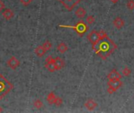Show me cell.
Wrapping results in <instances>:
<instances>
[{"label": "cell", "instance_id": "6da1fadb", "mask_svg": "<svg viewBox=\"0 0 134 113\" xmlns=\"http://www.w3.org/2000/svg\"><path fill=\"white\" fill-rule=\"evenodd\" d=\"M92 48L97 56L101 57L103 60H106L117 49V45L113 40L107 36L106 38L99 40V42Z\"/></svg>", "mask_w": 134, "mask_h": 113}, {"label": "cell", "instance_id": "7a4b0ae2", "mask_svg": "<svg viewBox=\"0 0 134 113\" xmlns=\"http://www.w3.org/2000/svg\"><path fill=\"white\" fill-rule=\"evenodd\" d=\"M13 88V84L0 74V100L8 94Z\"/></svg>", "mask_w": 134, "mask_h": 113}, {"label": "cell", "instance_id": "3957f363", "mask_svg": "<svg viewBox=\"0 0 134 113\" xmlns=\"http://www.w3.org/2000/svg\"><path fill=\"white\" fill-rule=\"evenodd\" d=\"M60 27L74 29L79 36H82L89 30V26L82 20H80L75 25H60Z\"/></svg>", "mask_w": 134, "mask_h": 113}, {"label": "cell", "instance_id": "277c9868", "mask_svg": "<svg viewBox=\"0 0 134 113\" xmlns=\"http://www.w3.org/2000/svg\"><path fill=\"white\" fill-rule=\"evenodd\" d=\"M68 11H71L82 0H58Z\"/></svg>", "mask_w": 134, "mask_h": 113}, {"label": "cell", "instance_id": "5b68a950", "mask_svg": "<svg viewBox=\"0 0 134 113\" xmlns=\"http://www.w3.org/2000/svg\"><path fill=\"white\" fill-rule=\"evenodd\" d=\"M87 38H88V40L90 41V42L92 44V47H93L100 40L98 31H97L95 30H93L91 32H90Z\"/></svg>", "mask_w": 134, "mask_h": 113}, {"label": "cell", "instance_id": "8992f818", "mask_svg": "<svg viewBox=\"0 0 134 113\" xmlns=\"http://www.w3.org/2000/svg\"><path fill=\"white\" fill-rule=\"evenodd\" d=\"M45 67L49 72H54L56 71V67H55V64H54V58H53L51 56H49L48 57H46Z\"/></svg>", "mask_w": 134, "mask_h": 113}, {"label": "cell", "instance_id": "52a82bcc", "mask_svg": "<svg viewBox=\"0 0 134 113\" xmlns=\"http://www.w3.org/2000/svg\"><path fill=\"white\" fill-rule=\"evenodd\" d=\"M7 65L13 70H16L19 66H20V61L15 57H11L8 61H7Z\"/></svg>", "mask_w": 134, "mask_h": 113}, {"label": "cell", "instance_id": "ba28073f", "mask_svg": "<svg viewBox=\"0 0 134 113\" xmlns=\"http://www.w3.org/2000/svg\"><path fill=\"white\" fill-rule=\"evenodd\" d=\"M108 86H111L115 90H119L122 86V82L121 79H115V80H109L108 83Z\"/></svg>", "mask_w": 134, "mask_h": 113}, {"label": "cell", "instance_id": "9c48e42d", "mask_svg": "<svg viewBox=\"0 0 134 113\" xmlns=\"http://www.w3.org/2000/svg\"><path fill=\"white\" fill-rule=\"evenodd\" d=\"M84 105H85V107H86L88 110L93 111V110H94V109L97 107V103L94 100H93V99H88V100L85 102Z\"/></svg>", "mask_w": 134, "mask_h": 113}, {"label": "cell", "instance_id": "30bf717a", "mask_svg": "<svg viewBox=\"0 0 134 113\" xmlns=\"http://www.w3.org/2000/svg\"><path fill=\"white\" fill-rule=\"evenodd\" d=\"M2 17H4V19H5L6 20H11L14 16L13 11L10 9H4L3 11L2 12Z\"/></svg>", "mask_w": 134, "mask_h": 113}, {"label": "cell", "instance_id": "8fae6325", "mask_svg": "<svg viewBox=\"0 0 134 113\" xmlns=\"http://www.w3.org/2000/svg\"><path fill=\"white\" fill-rule=\"evenodd\" d=\"M108 80H115V79H121L122 76L119 74L118 71L115 69H113L108 75Z\"/></svg>", "mask_w": 134, "mask_h": 113}, {"label": "cell", "instance_id": "7c38bea8", "mask_svg": "<svg viewBox=\"0 0 134 113\" xmlns=\"http://www.w3.org/2000/svg\"><path fill=\"white\" fill-rule=\"evenodd\" d=\"M113 24L114 26L117 28V29H121L124 27V24H125V22L123 20L122 18L119 17H117L114 19L113 20Z\"/></svg>", "mask_w": 134, "mask_h": 113}, {"label": "cell", "instance_id": "4fadbf2b", "mask_svg": "<svg viewBox=\"0 0 134 113\" xmlns=\"http://www.w3.org/2000/svg\"><path fill=\"white\" fill-rule=\"evenodd\" d=\"M54 64H55L56 70H60V69H62V68L64 67V65H65L64 61L62 58L59 57L54 58Z\"/></svg>", "mask_w": 134, "mask_h": 113}, {"label": "cell", "instance_id": "5bb4252c", "mask_svg": "<svg viewBox=\"0 0 134 113\" xmlns=\"http://www.w3.org/2000/svg\"><path fill=\"white\" fill-rule=\"evenodd\" d=\"M46 50L43 48L42 46H38L35 48V54L38 57H42L45 54H46Z\"/></svg>", "mask_w": 134, "mask_h": 113}, {"label": "cell", "instance_id": "9a60e30c", "mask_svg": "<svg viewBox=\"0 0 134 113\" xmlns=\"http://www.w3.org/2000/svg\"><path fill=\"white\" fill-rule=\"evenodd\" d=\"M75 15L78 18H80V19H82L83 17H85L86 14V11L85 9H83L82 7H79L76 10H75Z\"/></svg>", "mask_w": 134, "mask_h": 113}, {"label": "cell", "instance_id": "2e32d148", "mask_svg": "<svg viewBox=\"0 0 134 113\" xmlns=\"http://www.w3.org/2000/svg\"><path fill=\"white\" fill-rule=\"evenodd\" d=\"M56 99H57V96L53 92L49 93L48 94L47 98H46V101H47L49 105H54L55 101H56Z\"/></svg>", "mask_w": 134, "mask_h": 113}, {"label": "cell", "instance_id": "e0dca14e", "mask_svg": "<svg viewBox=\"0 0 134 113\" xmlns=\"http://www.w3.org/2000/svg\"><path fill=\"white\" fill-rule=\"evenodd\" d=\"M68 46H67V44L65 42H60L57 46V50H58V52L60 53H62V54L64 53H66L68 51Z\"/></svg>", "mask_w": 134, "mask_h": 113}, {"label": "cell", "instance_id": "ac0fdd59", "mask_svg": "<svg viewBox=\"0 0 134 113\" xmlns=\"http://www.w3.org/2000/svg\"><path fill=\"white\" fill-rule=\"evenodd\" d=\"M33 105H34V107H35V109H42V106H43V103L42 102V101H41V100L38 99V100H35V101H34Z\"/></svg>", "mask_w": 134, "mask_h": 113}, {"label": "cell", "instance_id": "d6986e66", "mask_svg": "<svg viewBox=\"0 0 134 113\" xmlns=\"http://www.w3.org/2000/svg\"><path fill=\"white\" fill-rule=\"evenodd\" d=\"M42 46L43 48L46 50V51H48V50H49L52 48V43H51L49 41H46Z\"/></svg>", "mask_w": 134, "mask_h": 113}, {"label": "cell", "instance_id": "ffe728a7", "mask_svg": "<svg viewBox=\"0 0 134 113\" xmlns=\"http://www.w3.org/2000/svg\"><path fill=\"white\" fill-rule=\"evenodd\" d=\"M94 22H95V18H94L93 16L90 15V16H88V17H86V23H87L88 24H93Z\"/></svg>", "mask_w": 134, "mask_h": 113}, {"label": "cell", "instance_id": "44dd1931", "mask_svg": "<svg viewBox=\"0 0 134 113\" xmlns=\"http://www.w3.org/2000/svg\"><path fill=\"white\" fill-rule=\"evenodd\" d=\"M122 74H123L125 76H130V74H131V70H130V68H129L128 67H125V68L122 69Z\"/></svg>", "mask_w": 134, "mask_h": 113}, {"label": "cell", "instance_id": "7402d4cb", "mask_svg": "<svg viewBox=\"0 0 134 113\" xmlns=\"http://www.w3.org/2000/svg\"><path fill=\"white\" fill-rule=\"evenodd\" d=\"M126 7L130 10H133L134 9V1L133 0H130L126 3Z\"/></svg>", "mask_w": 134, "mask_h": 113}, {"label": "cell", "instance_id": "603a6c76", "mask_svg": "<svg viewBox=\"0 0 134 113\" xmlns=\"http://www.w3.org/2000/svg\"><path fill=\"white\" fill-rule=\"evenodd\" d=\"M62 104H63V100H62V98H59V97H57V99H56V101H55V105L56 106H58V107H60V106H61L62 105Z\"/></svg>", "mask_w": 134, "mask_h": 113}, {"label": "cell", "instance_id": "cb8c5ba5", "mask_svg": "<svg viewBox=\"0 0 134 113\" xmlns=\"http://www.w3.org/2000/svg\"><path fill=\"white\" fill-rule=\"evenodd\" d=\"M98 34H99L100 40V39H104V38H106V37L108 36L107 33H106L104 31H98Z\"/></svg>", "mask_w": 134, "mask_h": 113}, {"label": "cell", "instance_id": "d4e9b609", "mask_svg": "<svg viewBox=\"0 0 134 113\" xmlns=\"http://www.w3.org/2000/svg\"><path fill=\"white\" fill-rule=\"evenodd\" d=\"M32 1H33V0H20V3H21L22 5H24V6H28L29 4H31Z\"/></svg>", "mask_w": 134, "mask_h": 113}, {"label": "cell", "instance_id": "484cf974", "mask_svg": "<svg viewBox=\"0 0 134 113\" xmlns=\"http://www.w3.org/2000/svg\"><path fill=\"white\" fill-rule=\"evenodd\" d=\"M115 91H116V90H115L114 88H112L111 86H108V93L109 94H114Z\"/></svg>", "mask_w": 134, "mask_h": 113}, {"label": "cell", "instance_id": "4316f807", "mask_svg": "<svg viewBox=\"0 0 134 113\" xmlns=\"http://www.w3.org/2000/svg\"><path fill=\"white\" fill-rule=\"evenodd\" d=\"M5 4H4V2L2 1V0H0V12H2L3 11V9H5Z\"/></svg>", "mask_w": 134, "mask_h": 113}, {"label": "cell", "instance_id": "83f0119b", "mask_svg": "<svg viewBox=\"0 0 134 113\" xmlns=\"http://www.w3.org/2000/svg\"><path fill=\"white\" fill-rule=\"evenodd\" d=\"M119 1V0H111V2L112 3H117Z\"/></svg>", "mask_w": 134, "mask_h": 113}, {"label": "cell", "instance_id": "f1b7e54d", "mask_svg": "<svg viewBox=\"0 0 134 113\" xmlns=\"http://www.w3.org/2000/svg\"><path fill=\"white\" fill-rule=\"evenodd\" d=\"M2 112V109H1V107H0V112Z\"/></svg>", "mask_w": 134, "mask_h": 113}]
</instances>
